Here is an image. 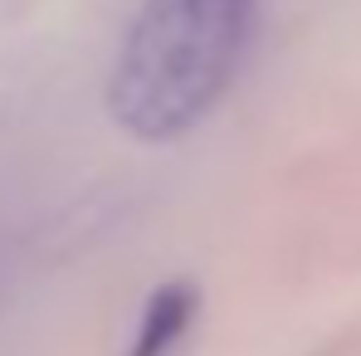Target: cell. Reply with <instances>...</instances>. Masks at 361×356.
<instances>
[{
  "label": "cell",
  "mask_w": 361,
  "mask_h": 356,
  "mask_svg": "<svg viewBox=\"0 0 361 356\" xmlns=\"http://www.w3.org/2000/svg\"><path fill=\"white\" fill-rule=\"evenodd\" d=\"M254 0H147L113 68V118L166 142L205 118L225 93Z\"/></svg>",
  "instance_id": "obj_1"
},
{
  "label": "cell",
  "mask_w": 361,
  "mask_h": 356,
  "mask_svg": "<svg viewBox=\"0 0 361 356\" xmlns=\"http://www.w3.org/2000/svg\"><path fill=\"white\" fill-rule=\"evenodd\" d=\"M190 317H195L190 283L157 288V293L147 297V307H142V327H137V342H132L127 356H171V347H176L180 337H185V327H190Z\"/></svg>",
  "instance_id": "obj_2"
}]
</instances>
